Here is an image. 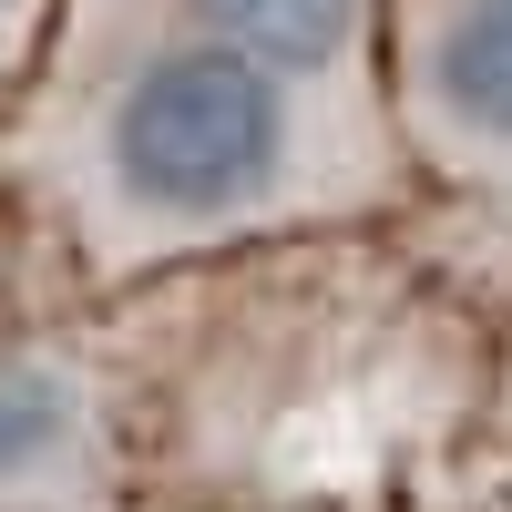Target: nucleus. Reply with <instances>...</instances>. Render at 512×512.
I'll return each mask as SVG.
<instances>
[{
    "label": "nucleus",
    "mask_w": 512,
    "mask_h": 512,
    "mask_svg": "<svg viewBox=\"0 0 512 512\" xmlns=\"http://www.w3.org/2000/svg\"><path fill=\"white\" fill-rule=\"evenodd\" d=\"M308 164V103L297 82L226 52L205 31H144L72 113V195L103 236L185 246L277 216Z\"/></svg>",
    "instance_id": "obj_1"
},
{
    "label": "nucleus",
    "mask_w": 512,
    "mask_h": 512,
    "mask_svg": "<svg viewBox=\"0 0 512 512\" xmlns=\"http://www.w3.org/2000/svg\"><path fill=\"white\" fill-rule=\"evenodd\" d=\"M420 123L461 154L512 164V0H431V21H420Z\"/></svg>",
    "instance_id": "obj_2"
},
{
    "label": "nucleus",
    "mask_w": 512,
    "mask_h": 512,
    "mask_svg": "<svg viewBox=\"0 0 512 512\" xmlns=\"http://www.w3.org/2000/svg\"><path fill=\"white\" fill-rule=\"evenodd\" d=\"M93 451V390L72 359H0V502L62 492Z\"/></svg>",
    "instance_id": "obj_3"
},
{
    "label": "nucleus",
    "mask_w": 512,
    "mask_h": 512,
    "mask_svg": "<svg viewBox=\"0 0 512 512\" xmlns=\"http://www.w3.org/2000/svg\"><path fill=\"white\" fill-rule=\"evenodd\" d=\"M175 11H185V31L226 41V52L267 62L287 82H328L369 31V0H175Z\"/></svg>",
    "instance_id": "obj_4"
},
{
    "label": "nucleus",
    "mask_w": 512,
    "mask_h": 512,
    "mask_svg": "<svg viewBox=\"0 0 512 512\" xmlns=\"http://www.w3.org/2000/svg\"><path fill=\"white\" fill-rule=\"evenodd\" d=\"M21 31H31V0H0V62L21 52Z\"/></svg>",
    "instance_id": "obj_5"
}]
</instances>
